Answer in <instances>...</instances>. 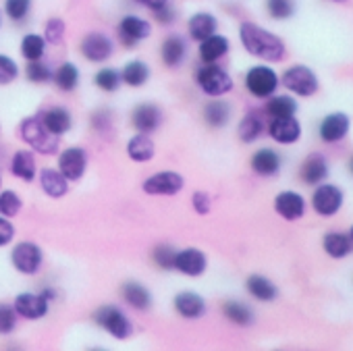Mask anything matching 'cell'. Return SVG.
I'll list each match as a JSON object with an SVG mask.
<instances>
[{
    "label": "cell",
    "mask_w": 353,
    "mask_h": 351,
    "mask_svg": "<svg viewBox=\"0 0 353 351\" xmlns=\"http://www.w3.org/2000/svg\"><path fill=\"white\" fill-rule=\"evenodd\" d=\"M123 299L137 312H145L152 308V293L148 291V287H143L137 281H127L121 287Z\"/></svg>",
    "instance_id": "cell-25"
},
{
    "label": "cell",
    "mask_w": 353,
    "mask_h": 351,
    "mask_svg": "<svg viewBox=\"0 0 353 351\" xmlns=\"http://www.w3.org/2000/svg\"><path fill=\"white\" fill-rule=\"evenodd\" d=\"M208 268V258L198 248L176 250L174 256V270H179L185 277H202Z\"/></svg>",
    "instance_id": "cell-14"
},
{
    "label": "cell",
    "mask_w": 353,
    "mask_h": 351,
    "mask_svg": "<svg viewBox=\"0 0 353 351\" xmlns=\"http://www.w3.org/2000/svg\"><path fill=\"white\" fill-rule=\"evenodd\" d=\"M196 81H198L200 90L212 98H221L233 90L231 75L214 63H204V67H200L196 73Z\"/></svg>",
    "instance_id": "cell-3"
},
{
    "label": "cell",
    "mask_w": 353,
    "mask_h": 351,
    "mask_svg": "<svg viewBox=\"0 0 353 351\" xmlns=\"http://www.w3.org/2000/svg\"><path fill=\"white\" fill-rule=\"evenodd\" d=\"M322 248L330 258H345L353 252V239L349 235H343L339 231H330L322 239Z\"/></svg>",
    "instance_id": "cell-31"
},
{
    "label": "cell",
    "mask_w": 353,
    "mask_h": 351,
    "mask_svg": "<svg viewBox=\"0 0 353 351\" xmlns=\"http://www.w3.org/2000/svg\"><path fill=\"white\" fill-rule=\"evenodd\" d=\"M94 320L112 337V339H129L133 334V324L131 320L127 318V314L117 308V305H102L96 310L94 314Z\"/></svg>",
    "instance_id": "cell-4"
},
{
    "label": "cell",
    "mask_w": 353,
    "mask_h": 351,
    "mask_svg": "<svg viewBox=\"0 0 353 351\" xmlns=\"http://www.w3.org/2000/svg\"><path fill=\"white\" fill-rule=\"evenodd\" d=\"M52 79H54V83H57L59 90H63V92H73V90L79 86V69H77L73 63H63V65L54 71Z\"/></svg>",
    "instance_id": "cell-36"
},
{
    "label": "cell",
    "mask_w": 353,
    "mask_h": 351,
    "mask_svg": "<svg viewBox=\"0 0 353 351\" xmlns=\"http://www.w3.org/2000/svg\"><path fill=\"white\" fill-rule=\"evenodd\" d=\"M239 40L252 57H258L266 63H279L285 59V52H287L285 42L276 34H272L252 21L241 23Z\"/></svg>",
    "instance_id": "cell-1"
},
{
    "label": "cell",
    "mask_w": 353,
    "mask_h": 351,
    "mask_svg": "<svg viewBox=\"0 0 353 351\" xmlns=\"http://www.w3.org/2000/svg\"><path fill=\"white\" fill-rule=\"evenodd\" d=\"M117 32H119V40L123 46L131 48L139 42H143L145 38H150L152 34V23L137 17V15H125L119 26H117Z\"/></svg>",
    "instance_id": "cell-11"
},
{
    "label": "cell",
    "mask_w": 353,
    "mask_h": 351,
    "mask_svg": "<svg viewBox=\"0 0 353 351\" xmlns=\"http://www.w3.org/2000/svg\"><path fill=\"white\" fill-rule=\"evenodd\" d=\"M274 210L285 221H299L305 212V200L297 192H281L274 198Z\"/></svg>",
    "instance_id": "cell-20"
},
{
    "label": "cell",
    "mask_w": 353,
    "mask_h": 351,
    "mask_svg": "<svg viewBox=\"0 0 353 351\" xmlns=\"http://www.w3.org/2000/svg\"><path fill=\"white\" fill-rule=\"evenodd\" d=\"M229 40L221 34H212L208 36L206 40L200 42V48H198V54L202 59V63H216L221 61L227 52H229Z\"/></svg>",
    "instance_id": "cell-27"
},
{
    "label": "cell",
    "mask_w": 353,
    "mask_h": 351,
    "mask_svg": "<svg viewBox=\"0 0 353 351\" xmlns=\"http://www.w3.org/2000/svg\"><path fill=\"white\" fill-rule=\"evenodd\" d=\"M252 168H254V172L260 174V177H274V174L281 170V156L270 148H260L252 156Z\"/></svg>",
    "instance_id": "cell-26"
},
{
    "label": "cell",
    "mask_w": 353,
    "mask_h": 351,
    "mask_svg": "<svg viewBox=\"0 0 353 351\" xmlns=\"http://www.w3.org/2000/svg\"><path fill=\"white\" fill-rule=\"evenodd\" d=\"M154 15H156V19H158L160 23H172V21H174V9H172L170 5H166V7L154 11Z\"/></svg>",
    "instance_id": "cell-50"
},
{
    "label": "cell",
    "mask_w": 353,
    "mask_h": 351,
    "mask_svg": "<svg viewBox=\"0 0 353 351\" xmlns=\"http://www.w3.org/2000/svg\"><path fill=\"white\" fill-rule=\"evenodd\" d=\"M245 289H248V293H250L254 299H258V301H274L276 295H279V289L274 287V283H272L270 279L262 277V274H252V277H248Z\"/></svg>",
    "instance_id": "cell-30"
},
{
    "label": "cell",
    "mask_w": 353,
    "mask_h": 351,
    "mask_svg": "<svg viewBox=\"0 0 353 351\" xmlns=\"http://www.w3.org/2000/svg\"><path fill=\"white\" fill-rule=\"evenodd\" d=\"M40 119H42L44 127H46L52 135H57V137L65 135V133L71 129V125H73L71 112H69L67 108H63V106L46 108V110L40 114Z\"/></svg>",
    "instance_id": "cell-24"
},
{
    "label": "cell",
    "mask_w": 353,
    "mask_h": 351,
    "mask_svg": "<svg viewBox=\"0 0 353 351\" xmlns=\"http://www.w3.org/2000/svg\"><path fill=\"white\" fill-rule=\"evenodd\" d=\"M266 114L270 119H276V117H293L297 112V102L289 96H270V100L266 102Z\"/></svg>",
    "instance_id": "cell-37"
},
{
    "label": "cell",
    "mask_w": 353,
    "mask_h": 351,
    "mask_svg": "<svg viewBox=\"0 0 353 351\" xmlns=\"http://www.w3.org/2000/svg\"><path fill=\"white\" fill-rule=\"evenodd\" d=\"M19 135H21V139L34 152H38L42 156H50V154H57L59 152V139L61 137L52 135L44 127V123H42L40 117H28V119H23L21 125H19Z\"/></svg>",
    "instance_id": "cell-2"
},
{
    "label": "cell",
    "mask_w": 353,
    "mask_h": 351,
    "mask_svg": "<svg viewBox=\"0 0 353 351\" xmlns=\"http://www.w3.org/2000/svg\"><path fill=\"white\" fill-rule=\"evenodd\" d=\"M216 28H219V21L212 13H206V11H200V13H194L188 21V34L192 40L196 42H202L206 40L208 36L216 34Z\"/></svg>",
    "instance_id": "cell-23"
},
{
    "label": "cell",
    "mask_w": 353,
    "mask_h": 351,
    "mask_svg": "<svg viewBox=\"0 0 353 351\" xmlns=\"http://www.w3.org/2000/svg\"><path fill=\"white\" fill-rule=\"evenodd\" d=\"M185 185L183 174L174 170H160L154 172L143 181V192L148 196H176Z\"/></svg>",
    "instance_id": "cell-8"
},
{
    "label": "cell",
    "mask_w": 353,
    "mask_h": 351,
    "mask_svg": "<svg viewBox=\"0 0 353 351\" xmlns=\"http://www.w3.org/2000/svg\"><path fill=\"white\" fill-rule=\"evenodd\" d=\"M349 125L351 121L345 112H330L320 123V139L326 143H336L349 133Z\"/></svg>",
    "instance_id": "cell-16"
},
{
    "label": "cell",
    "mask_w": 353,
    "mask_h": 351,
    "mask_svg": "<svg viewBox=\"0 0 353 351\" xmlns=\"http://www.w3.org/2000/svg\"><path fill=\"white\" fill-rule=\"evenodd\" d=\"M279 83V75L266 65H256L245 73V88L254 98H270L276 92Z\"/></svg>",
    "instance_id": "cell-6"
},
{
    "label": "cell",
    "mask_w": 353,
    "mask_h": 351,
    "mask_svg": "<svg viewBox=\"0 0 353 351\" xmlns=\"http://www.w3.org/2000/svg\"><path fill=\"white\" fill-rule=\"evenodd\" d=\"M229 119H231V106L225 100L216 98V100H212V102H208L204 106V121L210 127L221 129V127H225L229 123Z\"/></svg>",
    "instance_id": "cell-33"
},
{
    "label": "cell",
    "mask_w": 353,
    "mask_h": 351,
    "mask_svg": "<svg viewBox=\"0 0 353 351\" xmlns=\"http://www.w3.org/2000/svg\"><path fill=\"white\" fill-rule=\"evenodd\" d=\"M17 312L9 303H0V334H11L17 326Z\"/></svg>",
    "instance_id": "cell-47"
},
{
    "label": "cell",
    "mask_w": 353,
    "mask_h": 351,
    "mask_svg": "<svg viewBox=\"0 0 353 351\" xmlns=\"http://www.w3.org/2000/svg\"><path fill=\"white\" fill-rule=\"evenodd\" d=\"M330 3H336V5H343V3H349V0H330Z\"/></svg>",
    "instance_id": "cell-53"
},
{
    "label": "cell",
    "mask_w": 353,
    "mask_h": 351,
    "mask_svg": "<svg viewBox=\"0 0 353 351\" xmlns=\"http://www.w3.org/2000/svg\"><path fill=\"white\" fill-rule=\"evenodd\" d=\"M174 256H176V250L172 245H156L152 250V260L158 268L162 270H172L174 268Z\"/></svg>",
    "instance_id": "cell-43"
},
{
    "label": "cell",
    "mask_w": 353,
    "mask_h": 351,
    "mask_svg": "<svg viewBox=\"0 0 353 351\" xmlns=\"http://www.w3.org/2000/svg\"><path fill=\"white\" fill-rule=\"evenodd\" d=\"M0 190H3V177H0Z\"/></svg>",
    "instance_id": "cell-56"
},
{
    "label": "cell",
    "mask_w": 353,
    "mask_h": 351,
    "mask_svg": "<svg viewBox=\"0 0 353 351\" xmlns=\"http://www.w3.org/2000/svg\"><path fill=\"white\" fill-rule=\"evenodd\" d=\"M192 204H194V210L202 217H206L210 212V196L206 192H196L192 196Z\"/></svg>",
    "instance_id": "cell-48"
},
{
    "label": "cell",
    "mask_w": 353,
    "mask_h": 351,
    "mask_svg": "<svg viewBox=\"0 0 353 351\" xmlns=\"http://www.w3.org/2000/svg\"><path fill=\"white\" fill-rule=\"evenodd\" d=\"M223 314H225L227 320H231L237 326H250V324H254V312L245 303H241V301H235V299L225 301Z\"/></svg>",
    "instance_id": "cell-35"
},
{
    "label": "cell",
    "mask_w": 353,
    "mask_h": 351,
    "mask_svg": "<svg viewBox=\"0 0 353 351\" xmlns=\"http://www.w3.org/2000/svg\"><path fill=\"white\" fill-rule=\"evenodd\" d=\"M44 52H46V40H44V36L28 34L21 40V54H23L26 61H42Z\"/></svg>",
    "instance_id": "cell-38"
},
{
    "label": "cell",
    "mask_w": 353,
    "mask_h": 351,
    "mask_svg": "<svg viewBox=\"0 0 353 351\" xmlns=\"http://www.w3.org/2000/svg\"><path fill=\"white\" fill-rule=\"evenodd\" d=\"M262 131H264V121H262L260 112H256V110L248 112V114L241 119L239 129H237L239 139H241V141H245V143L256 141V139L262 135Z\"/></svg>",
    "instance_id": "cell-34"
},
{
    "label": "cell",
    "mask_w": 353,
    "mask_h": 351,
    "mask_svg": "<svg viewBox=\"0 0 353 351\" xmlns=\"http://www.w3.org/2000/svg\"><path fill=\"white\" fill-rule=\"evenodd\" d=\"M349 237L353 239V227H351V231H349Z\"/></svg>",
    "instance_id": "cell-55"
},
{
    "label": "cell",
    "mask_w": 353,
    "mask_h": 351,
    "mask_svg": "<svg viewBox=\"0 0 353 351\" xmlns=\"http://www.w3.org/2000/svg\"><path fill=\"white\" fill-rule=\"evenodd\" d=\"M299 177L307 185H318L328 177V162L322 154H310L299 168Z\"/></svg>",
    "instance_id": "cell-21"
},
{
    "label": "cell",
    "mask_w": 353,
    "mask_h": 351,
    "mask_svg": "<svg viewBox=\"0 0 353 351\" xmlns=\"http://www.w3.org/2000/svg\"><path fill=\"white\" fill-rule=\"evenodd\" d=\"M160 59L170 69L179 67L188 59V42H185V38L176 36V34L166 36L162 40V46H160Z\"/></svg>",
    "instance_id": "cell-18"
},
{
    "label": "cell",
    "mask_w": 353,
    "mask_h": 351,
    "mask_svg": "<svg viewBox=\"0 0 353 351\" xmlns=\"http://www.w3.org/2000/svg\"><path fill=\"white\" fill-rule=\"evenodd\" d=\"M65 30L67 28H65L63 19H59V17L48 19L46 26H44V40H46V44L59 46L63 42V38H65Z\"/></svg>",
    "instance_id": "cell-45"
},
{
    "label": "cell",
    "mask_w": 353,
    "mask_h": 351,
    "mask_svg": "<svg viewBox=\"0 0 353 351\" xmlns=\"http://www.w3.org/2000/svg\"><path fill=\"white\" fill-rule=\"evenodd\" d=\"M79 48H81L83 59L90 61V63H106L112 57V52H114L112 40L106 34H102V32L85 34Z\"/></svg>",
    "instance_id": "cell-10"
},
{
    "label": "cell",
    "mask_w": 353,
    "mask_h": 351,
    "mask_svg": "<svg viewBox=\"0 0 353 351\" xmlns=\"http://www.w3.org/2000/svg\"><path fill=\"white\" fill-rule=\"evenodd\" d=\"M32 11V0H5V13L11 21H26Z\"/></svg>",
    "instance_id": "cell-44"
},
{
    "label": "cell",
    "mask_w": 353,
    "mask_h": 351,
    "mask_svg": "<svg viewBox=\"0 0 353 351\" xmlns=\"http://www.w3.org/2000/svg\"><path fill=\"white\" fill-rule=\"evenodd\" d=\"M88 168V154L79 146H71L59 156V170L65 174L67 181H79Z\"/></svg>",
    "instance_id": "cell-13"
},
{
    "label": "cell",
    "mask_w": 353,
    "mask_h": 351,
    "mask_svg": "<svg viewBox=\"0 0 353 351\" xmlns=\"http://www.w3.org/2000/svg\"><path fill=\"white\" fill-rule=\"evenodd\" d=\"M11 172L15 174L17 179L26 181V183H32L36 179V158L32 152L28 150H19L13 154L11 158Z\"/></svg>",
    "instance_id": "cell-29"
},
{
    "label": "cell",
    "mask_w": 353,
    "mask_h": 351,
    "mask_svg": "<svg viewBox=\"0 0 353 351\" xmlns=\"http://www.w3.org/2000/svg\"><path fill=\"white\" fill-rule=\"evenodd\" d=\"M0 23H3V13H0Z\"/></svg>",
    "instance_id": "cell-57"
},
{
    "label": "cell",
    "mask_w": 353,
    "mask_h": 351,
    "mask_svg": "<svg viewBox=\"0 0 353 351\" xmlns=\"http://www.w3.org/2000/svg\"><path fill=\"white\" fill-rule=\"evenodd\" d=\"M268 133L279 143H295L301 137V125L295 117H276L270 121Z\"/></svg>",
    "instance_id": "cell-19"
},
{
    "label": "cell",
    "mask_w": 353,
    "mask_h": 351,
    "mask_svg": "<svg viewBox=\"0 0 353 351\" xmlns=\"http://www.w3.org/2000/svg\"><path fill=\"white\" fill-rule=\"evenodd\" d=\"M283 86L301 96V98H310L318 92V77L312 69H307L305 65H293L283 73Z\"/></svg>",
    "instance_id": "cell-5"
},
{
    "label": "cell",
    "mask_w": 353,
    "mask_h": 351,
    "mask_svg": "<svg viewBox=\"0 0 353 351\" xmlns=\"http://www.w3.org/2000/svg\"><path fill=\"white\" fill-rule=\"evenodd\" d=\"M121 83H123L121 81V73L114 71V69H108V67L100 69L94 75V86L98 90H102V92H117L121 88Z\"/></svg>",
    "instance_id": "cell-40"
},
{
    "label": "cell",
    "mask_w": 353,
    "mask_h": 351,
    "mask_svg": "<svg viewBox=\"0 0 353 351\" xmlns=\"http://www.w3.org/2000/svg\"><path fill=\"white\" fill-rule=\"evenodd\" d=\"M40 188L48 198L61 200L69 192V181L65 179V174L57 168H44L40 172Z\"/></svg>",
    "instance_id": "cell-22"
},
{
    "label": "cell",
    "mask_w": 353,
    "mask_h": 351,
    "mask_svg": "<svg viewBox=\"0 0 353 351\" xmlns=\"http://www.w3.org/2000/svg\"><path fill=\"white\" fill-rule=\"evenodd\" d=\"M15 237V227L7 217H0V248L9 245Z\"/></svg>",
    "instance_id": "cell-49"
},
{
    "label": "cell",
    "mask_w": 353,
    "mask_h": 351,
    "mask_svg": "<svg viewBox=\"0 0 353 351\" xmlns=\"http://www.w3.org/2000/svg\"><path fill=\"white\" fill-rule=\"evenodd\" d=\"M349 168H351V172H353V158L349 160Z\"/></svg>",
    "instance_id": "cell-54"
},
{
    "label": "cell",
    "mask_w": 353,
    "mask_h": 351,
    "mask_svg": "<svg viewBox=\"0 0 353 351\" xmlns=\"http://www.w3.org/2000/svg\"><path fill=\"white\" fill-rule=\"evenodd\" d=\"M135 3H139L141 7H145L150 11H158V9L170 5V0H135Z\"/></svg>",
    "instance_id": "cell-51"
},
{
    "label": "cell",
    "mask_w": 353,
    "mask_h": 351,
    "mask_svg": "<svg viewBox=\"0 0 353 351\" xmlns=\"http://www.w3.org/2000/svg\"><path fill=\"white\" fill-rule=\"evenodd\" d=\"M50 293H19L13 301L17 316L26 320H42L48 314Z\"/></svg>",
    "instance_id": "cell-9"
},
{
    "label": "cell",
    "mask_w": 353,
    "mask_h": 351,
    "mask_svg": "<svg viewBox=\"0 0 353 351\" xmlns=\"http://www.w3.org/2000/svg\"><path fill=\"white\" fill-rule=\"evenodd\" d=\"M94 117H98V119H100V117H102V119H106V117H108V112H100V114L96 112ZM96 129H98V131H106V129H108V123H104V121H102V125H96Z\"/></svg>",
    "instance_id": "cell-52"
},
{
    "label": "cell",
    "mask_w": 353,
    "mask_h": 351,
    "mask_svg": "<svg viewBox=\"0 0 353 351\" xmlns=\"http://www.w3.org/2000/svg\"><path fill=\"white\" fill-rule=\"evenodd\" d=\"M266 11L274 21H285L295 13V0H266Z\"/></svg>",
    "instance_id": "cell-41"
},
{
    "label": "cell",
    "mask_w": 353,
    "mask_h": 351,
    "mask_svg": "<svg viewBox=\"0 0 353 351\" xmlns=\"http://www.w3.org/2000/svg\"><path fill=\"white\" fill-rule=\"evenodd\" d=\"M343 206V192L336 188V185H330V183H324L316 188L314 196H312V208L316 210V214L328 219V217H334Z\"/></svg>",
    "instance_id": "cell-12"
},
{
    "label": "cell",
    "mask_w": 353,
    "mask_h": 351,
    "mask_svg": "<svg viewBox=\"0 0 353 351\" xmlns=\"http://www.w3.org/2000/svg\"><path fill=\"white\" fill-rule=\"evenodd\" d=\"M150 79V67L143 61H129L121 71V81L129 88H141Z\"/></svg>",
    "instance_id": "cell-32"
},
{
    "label": "cell",
    "mask_w": 353,
    "mask_h": 351,
    "mask_svg": "<svg viewBox=\"0 0 353 351\" xmlns=\"http://www.w3.org/2000/svg\"><path fill=\"white\" fill-rule=\"evenodd\" d=\"M52 75H54L52 69L42 61H30V65L26 67V77L32 83H48Z\"/></svg>",
    "instance_id": "cell-42"
},
{
    "label": "cell",
    "mask_w": 353,
    "mask_h": 351,
    "mask_svg": "<svg viewBox=\"0 0 353 351\" xmlns=\"http://www.w3.org/2000/svg\"><path fill=\"white\" fill-rule=\"evenodd\" d=\"M17 77H19L17 63L7 54H0V86H11Z\"/></svg>",
    "instance_id": "cell-46"
},
{
    "label": "cell",
    "mask_w": 353,
    "mask_h": 351,
    "mask_svg": "<svg viewBox=\"0 0 353 351\" xmlns=\"http://www.w3.org/2000/svg\"><path fill=\"white\" fill-rule=\"evenodd\" d=\"M172 303H174L176 314L188 320H198L206 314V301L196 291H179L174 295Z\"/></svg>",
    "instance_id": "cell-15"
},
{
    "label": "cell",
    "mask_w": 353,
    "mask_h": 351,
    "mask_svg": "<svg viewBox=\"0 0 353 351\" xmlns=\"http://www.w3.org/2000/svg\"><path fill=\"white\" fill-rule=\"evenodd\" d=\"M13 268L21 274H38L44 264V254L38 243L34 241H21L11 252Z\"/></svg>",
    "instance_id": "cell-7"
},
{
    "label": "cell",
    "mask_w": 353,
    "mask_h": 351,
    "mask_svg": "<svg viewBox=\"0 0 353 351\" xmlns=\"http://www.w3.org/2000/svg\"><path fill=\"white\" fill-rule=\"evenodd\" d=\"M23 208V202L19 198V194H15L13 190H5L0 192V217L7 219H15Z\"/></svg>",
    "instance_id": "cell-39"
},
{
    "label": "cell",
    "mask_w": 353,
    "mask_h": 351,
    "mask_svg": "<svg viewBox=\"0 0 353 351\" xmlns=\"http://www.w3.org/2000/svg\"><path fill=\"white\" fill-rule=\"evenodd\" d=\"M156 154V146L148 133H135L127 141V156L133 162H150Z\"/></svg>",
    "instance_id": "cell-28"
},
{
    "label": "cell",
    "mask_w": 353,
    "mask_h": 351,
    "mask_svg": "<svg viewBox=\"0 0 353 351\" xmlns=\"http://www.w3.org/2000/svg\"><path fill=\"white\" fill-rule=\"evenodd\" d=\"M131 123L139 133H154L162 125V110L156 104H139L131 112Z\"/></svg>",
    "instance_id": "cell-17"
}]
</instances>
